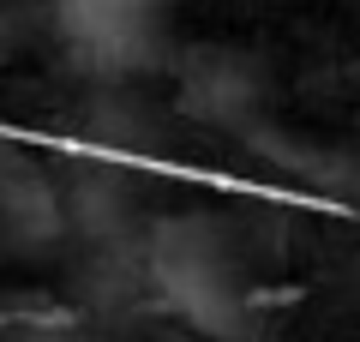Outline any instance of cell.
Instances as JSON below:
<instances>
[{"mask_svg": "<svg viewBox=\"0 0 360 342\" xmlns=\"http://www.w3.org/2000/svg\"><path fill=\"white\" fill-rule=\"evenodd\" d=\"M156 294L168 300V312H180L193 330L217 342H234L246 330V277L234 258L229 234L210 216H168L150 228L144 246Z\"/></svg>", "mask_w": 360, "mask_h": 342, "instance_id": "cell-1", "label": "cell"}, {"mask_svg": "<svg viewBox=\"0 0 360 342\" xmlns=\"http://www.w3.org/2000/svg\"><path fill=\"white\" fill-rule=\"evenodd\" d=\"M168 0H60L66 42L96 72H132L156 49Z\"/></svg>", "mask_w": 360, "mask_h": 342, "instance_id": "cell-2", "label": "cell"}]
</instances>
